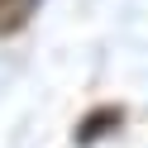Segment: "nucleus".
<instances>
[{
    "label": "nucleus",
    "instance_id": "f257e3e1",
    "mask_svg": "<svg viewBox=\"0 0 148 148\" xmlns=\"http://www.w3.org/2000/svg\"><path fill=\"white\" fill-rule=\"evenodd\" d=\"M34 10H38V0H0V34H14V29H24Z\"/></svg>",
    "mask_w": 148,
    "mask_h": 148
}]
</instances>
